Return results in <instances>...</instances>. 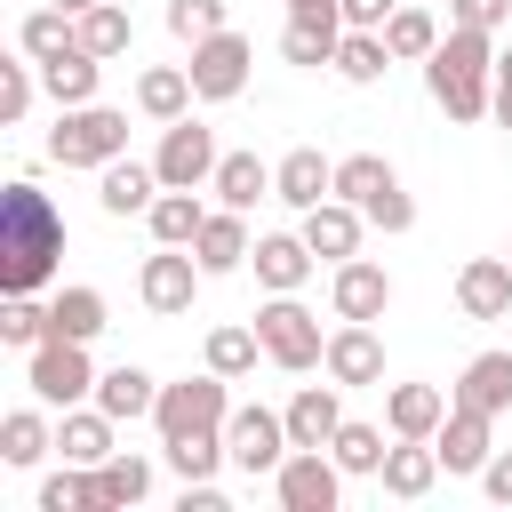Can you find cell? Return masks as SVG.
<instances>
[{
    "label": "cell",
    "instance_id": "obj_34",
    "mask_svg": "<svg viewBox=\"0 0 512 512\" xmlns=\"http://www.w3.org/2000/svg\"><path fill=\"white\" fill-rule=\"evenodd\" d=\"M16 48H24V56H40V64H48V56H64V48H80V16H72V8H56V0H48V8H32V16H24V24H16Z\"/></svg>",
    "mask_w": 512,
    "mask_h": 512
},
{
    "label": "cell",
    "instance_id": "obj_12",
    "mask_svg": "<svg viewBox=\"0 0 512 512\" xmlns=\"http://www.w3.org/2000/svg\"><path fill=\"white\" fill-rule=\"evenodd\" d=\"M248 64H256V48L224 24V32H208V40H192V88H200V104H232L240 88H248Z\"/></svg>",
    "mask_w": 512,
    "mask_h": 512
},
{
    "label": "cell",
    "instance_id": "obj_36",
    "mask_svg": "<svg viewBox=\"0 0 512 512\" xmlns=\"http://www.w3.org/2000/svg\"><path fill=\"white\" fill-rule=\"evenodd\" d=\"M392 64H400V56L384 48V32H344V40H336V64H328V72H336V80H352V88H376V80H384Z\"/></svg>",
    "mask_w": 512,
    "mask_h": 512
},
{
    "label": "cell",
    "instance_id": "obj_54",
    "mask_svg": "<svg viewBox=\"0 0 512 512\" xmlns=\"http://www.w3.org/2000/svg\"><path fill=\"white\" fill-rule=\"evenodd\" d=\"M56 8H72V16H88V8H96V0H56Z\"/></svg>",
    "mask_w": 512,
    "mask_h": 512
},
{
    "label": "cell",
    "instance_id": "obj_3",
    "mask_svg": "<svg viewBox=\"0 0 512 512\" xmlns=\"http://www.w3.org/2000/svg\"><path fill=\"white\" fill-rule=\"evenodd\" d=\"M120 152H128V112L120 104H72L48 128V160L56 168H112Z\"/></svg>",
    "mask_w": 512,
    "mask_h": 512
},
{
    "label": "cell",
    "instance_id": "obj_42",
    "mask_svg": "<svg viewBox=\"0 0 512 512\" xmlns=\"http://www.w3.org/2000/svg\"><path fill=\"white\" fill-rule=\"evenodd\" d=\"M128 40H136V24H128V8H112V0H96V8L80 16V48H88V56H104V64H112V56H128Z\"/></svg>",
    "mask_w": 512,
    "mask_h": 512
},
{
    "label": "cell",
    "instance_id": "obj_46",
    "mask_svg": "<svg viewBox=\"0 0 512 512\" xmlns=\"http://www.w3.org/2000/svg\"><path fill=\"white\" fill-rule=\"evenodd\" d=\"M168 32H176V40H208V32H224V0H168Z\"/></svg>",
    "mask_w": 512,
    "mask_h": 512
},
{
    "label": "cell",
    "instance_id": "obj_55",
    "mask_svg": "<svg viewBox=\"0 0 512 512\" xmlns=\"http://www.w3.org/2000/svg\"><path fill=\"white\" fill-rule=\"evenodd\" d=\"M504 256H512V240H504Z\"/></svg>",
    "mask_w": 512,
    "mask_h": 512
},
{
    "label": "cell",
    "instance_id": "obj_15",
    "mask_svg": "<svg viewBox=\"0 0 512 512\" xmlns=\"http://www.w3.org/2000/svg\"><path fill=\"white\" fill-rule=\"evenodd\" d=\"M328 312H336V320H384V312H392V272L368 264V256H344V264L328 272Z\"/></svg>",
    "mask_w": 512,
    "mask_h": 512
},
{
    "label": "cell",
    "instance_id": "obj_49",
    "mask_svg": "<svg viewBox=\"0 0 512 512\" xmlns=\"http://www.w3.org/2000/svg\"><path fill=\"white\" fill-rule=\"evenodd\" d=\"M392 8H400V0H344V32H384Z\"/></svg>",
    "mask_w": 512,
    "mask_h": 512
},
{
    "label": "cell",
    "instance_id": "obj_23",
    "mask_svg": "<svg viewBox=\"0 0 512 512\" xmlns=\"http://www.w3.org/2000/svg\"><path fill=\"white\" fill-rule=\"evenodd\" d=\"M96 408H104L112 424H136V416H152V408H160V376H152V368H136V360H120V368H104V376H96Z\"/></svg>",
    "mask_w": 512,
    "mask_h": 512
},
{
    "label": "cell",
    "instance_id": "obj_53",
    "mask_svg": "<svg viewBox=\"0 0 512 512\" xmlns=\"http://www.w3.org/2000/svg\"><path fill=\"white\" fill-rule=\"evenodd\" d=\"M496 88H512V48H496Z\"/></svg>",
    "mask_w": 512,
    "mask_h": 512
},
{
    "label": "cell",
    "instance_id": "obj_4",
    "mask_svg": "<svg viewBox=\"0 0 512 512\" xmlns=\"http://www.w3.org/2000/svg\"><path fill=\"white\" fill-rule=\"evenodd\" d=\"M336 200H352L376 232H408L416 224V200L400 192V168L376 160V152H344L336 160Z\"/></svg>",
    "mask_w": 512,
    "mask_h": 512
},
{
    "label": "cell",
    "instance_id": "obj_47",
    "mask_svg": "<svg viewBox=\"0 0 512 512\" xmlns=\"http://www.w3.org/2000/svg\"><path fill=\"white\" fill-rule=\"evenodd\" d=\"M448 24H472V32H504V24H512V0H448Z\"/></svg>",
    "mask_w": 512,
    "mask_h": 512
},
{
    "label": "cell",
    "instance_id": "obj_38",
    "mask_svg": "<svg viewBox=\"0 0 512 512\" xmlns=\"http://www.w3.org/2000/svg\"><path fill=\"white\" fill-rule=\"evenodd\" d=\"M384 448H392V440H384V424H360V416H344V424H336V440H328V456H336L352 480H376V472H384Z\"/></svg>",
    "mask_w": 512,
    "mask_h": 512
},
{
    "label": "cell",
    "instance_id": "obj_51",
    "mask_svg": "<svg viewBox=\"0 0 512 512\" xmlns=\"http://www.w3.org/2000/svg\"><path fill=\"white\" fill-rule=\"evenodd\" d=\"M184 512H224V488L216 480H184Z\"/></svg>",
    "mask_w": 512,
    "mask_h": 512
},
{
    "label": "cell",
    "instance_id": "obj_26",
    "mask_svg": "<svg viewBox=\"0 0 512 512\" xmlns=\"http://www.w3.org/2000/svg\"><path fill=\"white\" fill-rule=\"evenodd\" d=\"M360 232H368V216H360L352 200H320V208H304V240H312V256H328V264L360 256Z\"/></svg>",
    "mask_w": 512,
    "mask_h": 512
},
{
    "label": "cell",
    "instance_id": "obj_48",
    "mask_svg": "<svg viewBox=\"0 0 512 512\" xmlns=\"http://www.w3.org/2000/svg\"><path fill=\"white\" fill-rule=\"evenodd\" d=\"M480 488H488V504H512V448H496L480 464Z\"/></svg>",
    "mask_w": 512,
    "mask_h": 512
},
{
    "label": "cell",
    "instance_id": "obj_11",
    "mask_svg": "<svg viewBox=\"0 0 512 512\" xmlns=\"http://www.w3.org/2000/svg\"><path fill=\"white\" fill-rule=\"evenodd\" d=\"M200 256L192 248H168V240H152V256H144V272H136V296H144V312H160V320H176V312H192V296H200Z\"/></svg>",
    "mask_w": 512,
    "mask_h": 512
},
{
    "label": "cell",
    "instance_id": "obj_50",
    "mask_svg": "<svg viewBox=\"0 0 512 512\" xmlns=\"http://www.w3.org/2000/svg\"><path fill=\"white\" fill-rule=\"evenodd\" d=\"M288 24H328V32H344V0H288Z\"/></svg>",
    "mask_w": 512,
    "mask_h": 512
},
{
    "label": "cell",
    "instance_id": "obj_2",
    "mask_svg": "<svg viewBox=\"0 0 512 512\" xmlns=\"http://www.w3.org/2000/svg\"><path fill=\"white\" fill-rule=\"evenodd\" d=\"M424 96H432L448 120H488V112H496V32L448 24L440 48L424 56Z\"/></svg>",
    "mask_w": 512,
    "mask_h": 512
},
{
    "label": "cell",
    "instance_id": "obj_21",
    "mask_svg": "<svg viewBox=\"0 0 512 512\" xmlns=\"http://www.w3.org/2000/svg\"><path fill=\"white\" fill-rule=\"evenodd\" d=\"M456 312H464V320H504V312H512V256H472V264H456Z\"/></svg>",
    "mask_w": 512,
    "mask_h": 512
},
{
    "label": "cell",
    "instance_id": "obj_10",
    "mask_svg": "<svg viewBox=\"0 0 512 512\" xmlns=\"http://www.w3.org/2000/svg\"><path fill=\"white\" fill-rule=\"evenodd\" d=\"M216 128L208 120H168L160 128V152H152V168H160V184H176V192H208V176H216Z\"/></svg>",
    "mask_w": 512,
    "mask_h": 512
},
{
    "label": "cell",
    "instance_id": "obj_8",
    "mask_svg": "<svg viewBox=\"0 0 512 512\" xmlns=\"http://www.w3.org/2000/svg\"><path fill=\"white\" fill-rule=\"evenodd\" d=\"M224 448H232V472H248V480H272L280 464H288V416L280 408H264V400H248V408H232L224 416Z\"/></svg>",
    "mask_w": 512,
    "mask_h": 512
},
{
    "label": "cell",
    "instance_id": "obj_44",
    "mask_svg": "<svg viewBox=\"0 0 512 512\" xmlns=\"http://www.w3.org/2000/svg\"><path fill=\"white\" fill-rule=\"evenodd\" d=\"M336 40H344V32H328V24H288V32H280V56L304 64V72H320V64H336Z\"/></svg>",
    "mask_w": 512,
    "mask_h": 512
},
{
    "label": "cell",
    "instance_id": "obj_30",
    "mask_svg": "<svg viewBox=\"0 0 512 512\" xmlns=\"http://www.w3.org/2000/svg\"><path fill=\"white\" fill-rule=\"evenodd\" d=\"M56 456L64 464H104L112 456V416L88 400V408H56Z\"/></svg>",
    "mask_w": 512,
    "mask_h": 512
},
{
    "label": "cell",
    "instance_id": "obj_13",
    "mask_svg": "<svg viewBox=\"0 0 512 512\" xmlns=\"http://www.w3.org/2000/svg\"><path fill=\"white\" fill-rule=\"evenodd\" d=\"M320 376H336L344 392H360V384L384 392V336H376V320H336V328H328V360H320Z\"/></svg>",
    "mask_w": 512,
    "mask_h": 512
},
{
    "label": "cell",
    "instance_id": "obj_19",
    "mask_svg": "<svg viewBox=\"0 0 512 512\" xmlns=\"http://www.w3.org/2000/svg\"><path fill=\"white\" fill-rule=\"evenodd\" d=\"M152 200H160V168L152 160H112V168H96V208L120 224V216H152Z\"/></svg>",
    "mask_w": 512,
    "mask_h": 512
},
{
    "label": "cell",
    "instance_id": "obj_5",
    "mask_svg": "<svg viewBox=\"0 0 512 512\" xmlns=\"http://www.w3.org/2000/svg\"><path fill=\"white\" fill-rule=\"evenodd\" d=\"M256 336H264V360H272L280 376H312V368L328 360V336H320V320H312L296 296H264V304H256Z\"/></svg>",
    "mask_w": 512,
    "mask_h": 512
},
{
    "label": "cell",
    "instance_id": "obj_28",
    "mask_svg": "<svg viewBox=\"0 0 512 512\" xmlns=\"http://www.w3.org/2000/svg\"><path fill=\"white\" fill-rule=\"evenodd\" d=\"M104 328H112V304H104V288L72 280V288H56V296H48V336H80V344H96Z\"/></svg>",
    "mask_w": 512,
    "mask_h": 512
},
{
    "label": "cell",
    "instance_id": "obj_40",
    "mask_svg": "<svg viewBox=\"0 0 512 512\" xmlns=\"http://www.w3.org/2000/svg\"><path fill=\"white\" fill-rule=\"evenodd\" d=\"M160 448H168V472H176V480H216V472L232 464L224 432H184V440H160Z\"/></svg>",
    "mask_w": 512,
    "mask_h": 512
},
{
    "label": "cell",
    "instance_id": "obj_45",
    "mask_svg": "<svg viewBox=\"0 0 512 512\" xmlns=\"http://www.w3.org/2000/svg\"><path fill=\"white\" fill-rule=\"evenodd\" d=\"M40 336H48V304H40V296H8V304H0V344L32 352Z\"/></svg>",
    "mask_w": 512,
    "mask_h": 512
},
{
    "label": "cell",
    "instance_id": "obj_43",
    "mask_svg": "<svg viewBox=\"0 0 512 512\" xmlns=\"http://www.w3.org/2000/svg\"><path fill=\"white\" fill-rule=\"evenodd\" d=\"M32 96H40V56H24V48H16V56L0 64V120L16 128V120L32 112Z\"/></svg>",
    "mask_w": 512,
    "mask_h": 512
},
{
    "label": "cell",
    "instance_id": "obj_18",
    "mask_svg": "<svg viewBox=\"0 0 512 512\" xmlns=\"http://www.w3.org/2000/svg\"><path fill=\"white\" fill-rule=\"evenodd\" d=\"M440 472H448V464H440V448H432V440H392V448H384L376 488H384L392 504H424V496L440 488Z\"/></svg>",
    "mask_w": 512,
    "mask_h": 512
},
{
    "label": "cell",
    "instance_id": "obj_39",
    "mask_svg": "<svg viewBox=\"0 0 512 512\" xmlns=\"http://www.w3.org/2000/svg\"><path fill=\"white\" fill-rule=\"evenodd\" d=\"M200 352H208V368H216V376H232V384H240V376L264 360V336H256V328H240V320H224V328H208V344H200Z\"/></svg>",
    "mask_w": 512,
    "mask_h": 512
},
{
    "label": "cell",
    "instance_id": "obj_31",
    "mask_svg": "<svg viewBox=\"0 0 512 512\" xmlns=\"http://www.w3.org/2000/svg\"><path fill=\"white\" fill-rule=\"evenodd\" d=\"M208 192H216V208H256V200H272V168L256 160V152H224L216 160V176H208Z\"/></svg>",
    "mask_w": 512,
    "mask_h": 512
},
{
    "label": "cell",
    "instance_id": "obj_25",
    "mask_svg": "<svg viewBox=\"0 0 512 512\" xmlns=\"http://www.w3.org/2000/svg\"><path fill=\"white\" fill-rule=\"evenodd\" d=\"M448 400H464V408H488V416H504V408H512V352H472V360L456 368Z\"/></svg>",
    "mask_w": 512,
    "mask_h": 512
},
{
    "label": "cell",
    "instance_id": "obj_16",
    "mask_svg": "<svg viewBox=\"0 0 512 512\" xmlns=\"http://www.w3.org/2000/svg\"><path fill=\"white\" fill-rule=\"evenodd\" d=\"M272 200H288L296 216L320 208V200H336V160H320V144L280 152V160H272Z\"/></svg>",
    "mask_w": 512,
    "mask_h": 512
},
{
    "label": "cell",
    "instance_id": "obj_29",
    "mask_svg": "<svg viewBox=\"0 0 512 512\" xmlns=\"http://www.w3.org/2000/svg\"><path fill=\"white\" fill-rule=\"evenodd\" d=\"M192 96H200V88H192V72H184V64H144V72H136V112H144V120H160V128H168V120H184V112H192Z\"/></svg>",
    "mask_w": 512,
    "mask_h": 512
},
{
    "label": "cell",
    "instance_id": "obj_9",
    "mask_svg": "<svg viewBox=\"0 0 512 512\" xmlns=\"http://www.w3.org/2000/svg\"><path fill=\"white\" fill-rule=\"evenodd\" d=\"M344 464L328 456V448H288V464L272 472V496H280V512H336L344 504Z\"/></svg>",
    "mask_w": 512,
    "mask_h": 512
},
{
    "label": "cell",
    "instance_id": "obj_14",
    "mask_svg": "<svg viewBox=\"0 0 512 512\" xmlns=\"http://www.w3.org/2000/svg\"><path fill=\"white\" fill-rule=\"evenodd\" d=\"M432 448H440V464H448L456 480H480V464L496 456V416H488V408H464V400H448V416H440Z\"/></svg>",
    "mask_w": 512,
    "mask_h": 512
},
{
    "label": "cell",
    "instance_id": "obj_35",
    "mask_svg": "<svg viewBox=\"0 0 512 512\" xmlns=\"http://www.w3.org/2000/svg\"><path fill=\"white\" fill-rule=\"evenodd\" d=\"M384 48H392L400 64H424V56L440 48V16H432V8H416V0H400V8L384 16Z\"/></svg>",
    "mask_w": 512,
    "mask_h": 512
},
{
    "label": "cell",
    "instance_id": "obj_52",
    "mask_svg": "<svg viewBox=\"0 0 512 512\" xmlns=\"http://www.w3.org/2000/svg\"><path fill=\"white\" fill-rule=\"evenodd\" d=\"M488 120H496V128L512 136V88H496V112H488Z\"/></svg>",
    "mask_w": 512,
    "mask_h": 512
},
{
    "label": "cell",
    "instance_id": "obj_7",
    "mask_svg": "<svg viewBox=\"0 0 512 512\" xmlns=\"http://www.w3.org/2000/svg\"><path fill=\"white\" fill-rule=\"evenodd\" d=\"M224 416H232V376H216V368L160 384V408H152L160 440H184V432H224Z\"/></svg>",
    "mask_w": 512,
    "mask_h": 512
},
{
    "label": "cell",
    "instance_id": "obj_1",
    "mask_svg": "<svg viewBox=\"0 0 512 512\" xmlns=\"http://www.w3.org/2000/svg\"><path fill=\"white\" fill-rule=\"evenodd\" d=\"M56 256H64V216L48 208V192H32V176H16L0 192V280H8V296L48 288Z\"/></svg>",
    "mask_w": 512,
    "mask_h": 512
},
{
    "label": "cell",
    "instance_id": "obj_22",
    "mask_svg": "<svg viewBox=\"0 0 512 512\" xmlns=\"http://www.w3.org/2000/svg\"><path fill=\"white\" fill-rule=\"evenodd\" d=\"M96 88H104V56H88V48H64V56H48V64H40V96H48L56 112L96 104Z\"/></svg>",
    "mask_w": 512,
    "mask_h": 512
},
{
    "label": "cell",
    "instance_id": "obj_33",
    "mask_svg": "<svg viewBox=\"0 0 512 512\" xmlns=\"http://www.w3.org/2000/svg\"><path fill=\"white\" fill-rule=\"evenodd\" d=\"M40 512H112L104 472H96V464H64V472H48V480H40Z\"/></svg>",
    "mask_w": 512,
    "mask_h": 512
},
{
    "label": "cell",
    "instance_id": "obj_37",
    "mask_svg": "<svg viewBox=\"0 0 512 512\" xmlns=\"http://www.w3.org/2000/svg\"><path fill=\"white\" fill-rule=\"evenodd\" d=\"M152 240H168V248H192L200 240V224H208V208H200V192H176V184H160V200H152Z\"/></svg>",
    "mask_w": 512,
    "mask_h": 512
},
{
    "label": "cell",
    "instance_id": "obj_41",
    "mask_svg": "<svg viewBox=\"0 0 512 512\" xmlns=\"http://www.w3.org/2000/svg\"><path fill=\"white\" fill-rule=\"evenodd\" d=\"M96 472H104V496H112V512H128V504H144V496H152V456H136V448H112Z\"/></svg>",
    "mask_w": 512,
    "mask_h": 512
},
{
    "label": "cell",
    "instance_id": "obj_24",
    "mask_svg": "<svg viewBox=\"0 0 512 512\" xmlns=\"http://www.w3.org/2000/svg\"><path fill=\"white\" fill-rule=\"evenodd\" d=\"M440 416H448V392L440 384H392L384 392V432L392 440H432Z\"/></svg>",
    "mask_w": 512,
    "mask_h": 512
},
{
    "label": "cell",
    "instance_id": "obj_27",
    "mask_svg": "<svg viewBox=\"0 0 512 512\" xmlns=\"http://www.w3.org/2000/svg\"><path fill=\"white\" fill-rule=\"evenodd\" d=\"M248 224H240V208H208V224H200V240H192V256H200V272L208 280H224V272H240L248 264Z\"/></svg>",
    "mask_w": 512,
    "mask_h": 512
},
{
    "label": "cell",
    "instance_id": "obj_17",
    "mask_svg": "<svg viewBox=\"0 0 512 512\" xmlns=\"http://www.w3.org/2000/svg\"><path fill=\"white\" fill-rule=\"evenodd\" d=\"M248 264H256V288H264V296H296V288L312 280L320 256H312L304 232H264V240L248 248Z\"/></svg>",
    "mask_w": 512,
    "mask_h": 512
},
{
    "label": "cell",
    "instance_id": "obj_20",
    "mask_svg": "<svg viewBox=\"0 0 512 512\" xmlns=\"http://www.w3.org/2000/svg\"><path fill=\"white\" fill-rule=\"evenodd\" d=\"M280 416H288V440H296V448H328L336 424H344V384H336V376H328V384H296Z\"/></svg>",
    "mask_w": 512,
    "mask_h": 512
},
{
    "label": "cell",
    "instance_id": "obj_32",
    "mask_svg": "<svg viewBox=\"0 0 512 512\" xmlns=\"http://www.w3.org/2000/svg\"><path fill=\"white\" fill-rule=\"evenodd\" d=\"M40 408H48V400H40ZM40 408H8V416H0V464L32 472V464H40L48 448H56V424H48Z\"/></svg>",
    "mask_w": 512,
    "mask_h": 512
},
{
    "label": "cell",
    "instance_id": "obj_6",
    "mask_svg": "<svg viewBox=\"0 0 512 512\" xmlns=\"http://www.w3.org/2000/svg\"><path fill=\"white\" fill-rule=\"evenodd\" d=\"M24 384H32V400H48V408H80V400H96V360H88L80 336H40V344L24 352Z\"/></svg>",
    "mask_w": 512,
    "mask_h": 512
}]
</instances>
